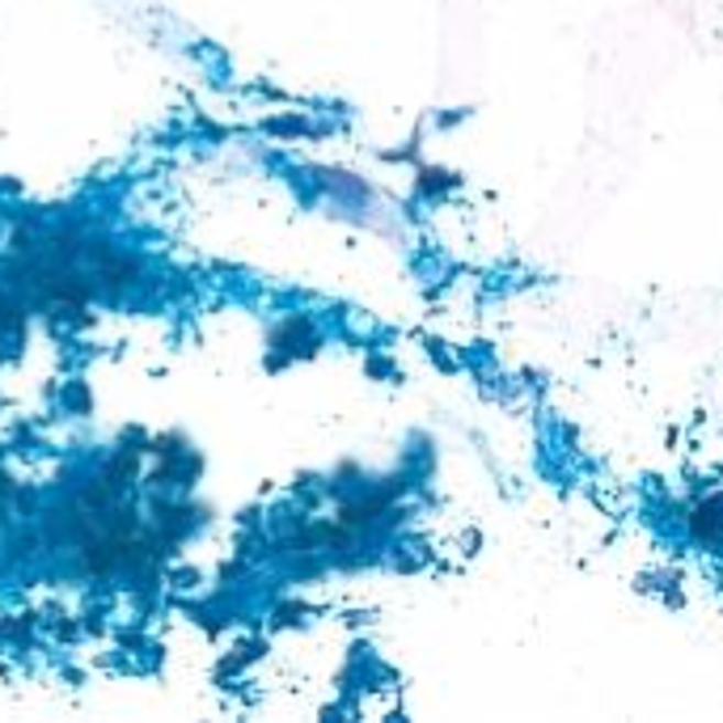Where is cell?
Instances as JSON below:
<instances>
[{
	"mask_svg": "<svg viewBox=\"0 0 723 723\" xmlns=\"http://www.w3.org/2000/svg\"><path fill=\"white\" fill-rule=\"evenodd\" d=\"M694 534L702 537H723V495L706 500L702 508L694 512Z\"/></svg>",
	"mask_w": 723,
	"mask_h": 723,
	"instance_id": "obj_1",
	"label": "cell"
}]
</instances>
